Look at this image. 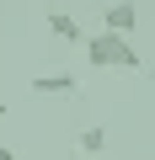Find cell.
I'll return each mask as SVG.
<instances>
[{"instance_id": "6da1fadb", "label": "cell", "mask_w": 155, "mask_h": 160, "mask_svg": "<svg viewBox=\"0 0 155 160\" xmlns=\"http://www.w3.org/2000/svg\"><path fill=\"white\" fill-rule=\"evenodd\" d=\"M80 48H86V64H96V69H123V75H139V69H144V53H139L128 38L86 32V38H80Z\"/></svg>"}, {"instance_id": "8992f818", "label": "cell", "mask_w": 155, "mask_h": 160, "mask_svg": "<svg viewBox=\"0 0 155 160\" xmlns=\"http://www.w3.org/2000/svg\"><path fill=\"white\" fill-rule=\"evenodd\" d=\"M0 160H16V149H11V144H0Z\"/></svg>"}, {"instance_id": "5b68a950", "label": "cell", "mask_w": 155, "mask_h": 160, "mask_svg": "<svg viewBox=\"0 0 155 160\" xmlns=\"http://www.w3.org/2000/svg\"><path fill=\"white\" fill-rule=\"evenodd\" d=\"M75 149H80V155H102L107 149V128H86L80 139H75Z\"/></svg>"}, {"instance_id": "7a4b0ae2", "label": "cell", "mask_w": 155, "mask_h": 160, "mask_svg": "<svg viewBox=\"0 0 155 160\" xmlns=\"http://www.w3.org/2000/svg\"><path fill=\"white\" fill-rule=\"evenodd\" d=\"M139 27V6H134V0H112V6L102 11V27L96 32H112V38H128Z\"/></svg>"}, {"instance_id": "277c9868", "label": "cell", "mask_w": 155, "mask_h": 160, "mask_svg": "<svg viewBox=\"0 0 155 160\" xmlns=\"http://www.w3.org/2000/svg\"><path fill=\"white\" fill-rule=\"evenodd\" d=\"M48 32H54V38H64V43H80V38H86V32H80V22L64 16V11H54V16H48Z\"/></svg>"}, {"instance_id": "3957f363", "label": "cell", "mask_w": 155, "mask_h": 160, "mask_svg": "<svg viewBox=\"0 0 155 160\" xmlns=\"http://www.w3.org/2000/svg\"><path fill=\"white\" fill-rule=\"evenodd\" d=\"M32 91L38 96H70V102L80 96V86H75L70 75H32Z\"/></svg>"}]
</instances>
